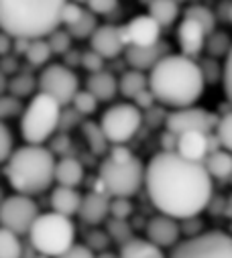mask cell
I'll list each match as a JSON object with an SVG mask.
<instances>
[{
	"instance_id": "6da1fadb",
	"label": "cell",
	"mask_w": 232,
	"mask_h": 258,
	"mask_svg": "<svg viewBox=\"0 0 232 258\" xmlns=\"http://www.w3.org/2000/svg\"><path fill=\"white\" fill-rule=\"evenodd\" d=\"M145 185L153 206L176 220H192L212 202V177L206 165L178 153H157L147 165Z\"/></svg>"
},
{
	"instance_id": "7a4b0ae2",
	"label": "cell",
	"mask_w": 232,
	"mask_h": 258,
	"mask_svg": "<svg viewBox=\"0 0 232 258\" xmlns=\"http://www.w3.org/2000/svg\"><path fill=\"white\" fill-rule=\"evenodd\" d=\"M149 84L159 104L176 110L192 108L206 88L200 63L182 53L167 55L149 74Z\"/></svg>"
},
{
	"instance_id": "3957f363",
	"label": "cell",
	"mask_w": 232,
	"mask_h": 258,
	"mask_svg": "<svg viewBox=\"0 0 232 258\" xmlns=\"http://www.w3.org/2000/svg\"><path fill=\"white\" fill-rule=\"evenodd\" d=\"M62 0H3L0 27L13 39H49L64 25Z\"/></svg>"
},
{
	"instance_id": "277c9868",
	"label": "cell",
	"mask_w": 232,
	"mask_h": 258,
	"mask_svg": "<svg viewBox=\"0 0 232 258\" xmlns=\"http://www.w3.org/2000/svg\"><path fill=\"white\" fill-rule=\"evenodd\" d=\"M55 155L47 147H21L5 163V175L19 196H37L55 181Z\"/></svg>"
},
{
	"instance_id": "5b68a950",
	"label": "cell",
	"mask_w": 232,
	"mask_h": 258,
	"mask_svg": "<svg viewBox=\"0 0 232 258\" xmlns=\"http://www.w3.org/2000/svg\"><path fill=\"white\" fill-rule=\"evenodd\" d=\"M31 246L47 258H60L76 246V228L70 218L60 214H41L29 232Z\"/></svg>"
},
{
	"instance_id": "8992f818",
	"label": "cell",
	"mask_w": 232,
	"mask_h": 258,
	"mask_svg": "<svg viewBox=\"0 0 232 258\" xmlns=\"http://www.w3.org/2000/svg\"><path fill=\"white\" fill-rule=\"evenodd\" d=\"M62 106L47 94H35L21 118V135L27 145L43 147L62 124Z\"/></svg>"
},
{
	"instance_id": "52a82bcc",
	"label": "cell",
	"mask_w": 232,
	"mask_h": 258,
	"mask_svg": "<svg viewBox=\"0 0 232 258\" xmlns=\"http://www.w3.org/2000/svg\"><path fill=\"white\" fill-rule=\"evenodd\" d=\"M145 173L147 169L143 167V163L133 157L129 161H114V159H104L100 165V181L106 187L108 196L114 198H133L135 193L141 189V185L145 183Z\"/></svg>"
},
{
	"instance_id": "ba28073f",
	"label": "cell",
	"mask_w": 232,
	"mask_h": 258,
	"mask_svg": "<svg viewBox=\"0 0 232 258\" xmlns=\"http://www.w3.org/2000/svg\"><path fill=\"white\" fill-rule=\"evenodd\" d=\"M169 258H232V236L226 232L190 236L171 250Z\"/></svg>"
},
{
	"instance_id": "9c48e42d",
	"label": "cell",
	"mask_w": 232,
	"mask_h": 258,
	"mask_svg": "<svg viewBox=\"0 0 232 258\" xmlns=\"http://www.w3.org/2000/svg\"><path fill=\"white\" fill-rule=\"evenodd\" d=\"M143 124V112L131 102H123V104H114L110 106L100 120V126L104 135L108 137L110 143L114 145H123L127 141H131Z\"/></svg>"
},
{
	"instance_id": "30bf717a",
	"label": "cell",
	"mask_w": 232,
	"mask_h": 258,
	"mask_svg": "<svg viewBox=\"0 0 232 258\" xmlns=\"http://www.w3.org/2000/svg\"><path fill=\"white\" fill-rule=\"evenodd\" d=\"M37 80H39V94H47L60 106L74 104L76 96L80 94L78 76L68 66H62V63L47 66Z\"/></svg>"
},
{
	"instance_id": "8fae6325",
	"label": "cell",
	"mask_w": 232,
	"mask_h": 258,
	"mask_svg": "<svg viewBox=\"0 0 232 258\" xmlns=\"http://www.w3.org/2000/svg\"><path fill=\"white\" fill-rule=\"evenodd\" d=\"M39 208L29 196H15L7 198L0 208V222H3V230H9L17 236L29 234L35 222L39 220Z\"/></svg>"
},
{
	"instance_id": "7c38bea8",
	"label": "cell",
	"mask_w": 232,
	"mask_h": 258,
	"mask_svg": "<svg viewBox=\"0 0 232 258\" xmlns=\"http://www.w3.org/2000/svg\"><path fill=\"white\" fill-rule=\"evenodd\" d=\"M220 118L212 114L206 108L192 106V108H182V110H173L165 118V128L176 137H182L186 133H204L212 135L218 128Z\"/></svg>"
},
{
	"instance_id": "4fadbf2b",
	"label": "cell",
	"mask_w": 232,
	"mask_h": 258,
	"mask_svg": "<svg viewBox=\"0 0 232 258\" xmlns=\"http://www.w3.org/2000/svg\"><path fill=\"white\" fill-rule=\"evenodd\" d=\"M90 47L104 59H114L121 53H127L129 39H127L125 25H110V23L100 25L94 37L90 39Z\"/></svg>"
},
{
	"instance_id": "5bb4252c",
	"label": "cell",
	"mask_w": 232,
	"mask_h": 258,
	"mask_svg": "<svg viewBox=\"0 0 232 258\" xmlns=\"http://www.w3.org/2000/svg\"><path fill=\"white\" fill-rule=\"evenodd\" d=\"M129 47H153L161 43V27L149 15H139L125 25Z\"/></svg>"
},
{
	"instance_id": "9a60e30c",
	"label": "cell",
	"mask_w": 232,
	"mask_h": 258,
	"mask_svg": "<svg viewBox=\"0 0 232 258\" xmlns=\"http://www.w3.org/2000/svg\"><path fill=\"white\" fill-rule=\"evenodd\" d=\"M147 240L153 242L155 246L163 248H176L180 244V234H182V226L178 224L176 218H169V216H155L149 220L147 224Z\"/></svg>"
},
{
	"instance_id": "2e32d148",
	"label": "cell",
	"mask_w": 232,
	"mask_h": 258,
	"mask_svg": "<svg viewBox=\"0 0 232 258\" xmlns=\"http://www.w3.org/2000/svg\"><path fill=\"white\" fill-rule=\"evenodd\" d=\"M167 55H171V47L169 43L161 41L153 47H129L125 53V59L131 66V70L145 74V72H153Z\"/></svg>"
},
{
	"instance_id": "e0dca14e",
	"label": "cell",
	"mask_w": 232,
	"mask_h": 258,
	"mask_svg": "<svg viewBox=\"0 0 232 258\" xmlns=\"http://www.w3.org/2000/svg\"><path fill=\"white\" fill-rule=\"evenodd\" d=\"M206 41H208V33L204 31L202 25H198L190 19H184L180 23L178 43H180L182 55H186L190 59H196L202 51H206Z\"/></svg>"
},
{
	"instance_id": "ac0fdd59",
	"label": "cell",
	"mask_w": 232,
	"mask_h": 258,
	"mask_svg": "<svg viewBox=\"0 0 232 258\" xmlns=\"http://www.w3.org/2000/svg\"><path fill=\"white\" fill-rule=\"evenodd\" d=\"M110 206H112V198L108 193H98V191H90L88 196L84 198L82 202V208H80V218L90 224V226H96L100 222H104L110 214Z\"/></svg>"
},
{
	"instance_id": "d6986e66",
	"label": "cell",
	"mask_w": 232,
	"mask_h": 258,
	"mask_svg": "<svg viewBox=\"0 0 232 258\" xmlns=\"http://www.w3.org/2000/svg\"><path fill=\"white\" fill-rule=\"evenodd\" d=\"M210 135L204 133H186L178 141V155H182L188 161L194 163H204L210 157Z\"/></svg>"
},
{
	"instance_id": "ffe728a7",
	"label": "cell",
	"mask_w": 232,
	"mask_h": 258,
	"mask_svg": "<svg viewBox=\"0 0 232 258\" xmlns=\"http://www.w3.org/2000/svg\"><path fill=\"white\" fill-rule=\"evenodd\" d=\"M51 208L55 214L60 216H74V214H80V208H82V202L84 198L80 196V193L72 187H60L57 185L53 191H51Z\"/></svg>"
},
{
	"instance_id": "44dd1931",
	"label": "cell",
	"mask_w": 232,
	"mask_h": 258,
	"mask_svg": "<svg viewBox=\"0 0 232 258\" xmlns=\"http://www.w3.org/2000/svg\"><path fill=\"white\" fill-rule=\"evenodd\" d=\"M86 90L90 94H94L98 98V102H110L114 100V96L119 94V80H116L110 72H100V74H94L88 78L86 82Z\"/></svg>"
},
{
	"instance_id": "7402d4cb",
	"label": "cell",
	"mask_w": 232,
	"mask_h": 258,
	"mask_svg": "<svg viewBox=\"0 0 232 258\" xmlns=\"http://www.w3.org/2000/svg\"><path fill=\"white\" fill-rule=\"evenodd\" d=\"M55 181L60 187H72L76 189L84 181V167L74 157H62L55 167Z\"/></svg>"
},
{
	"instance_id": "603a6c76",
	"label": "cell",
	"mask_w": 232,
	"mask_h": 258,
	"mask_svg": "<svg viewBox=\"0 0 232 258\" xmlns=\"http://www.w3.org/2000/svg\"><path fill=\"white\" fill-rule=\"evenodd\" d=\"M182 7L173 0H153V3H147V15L153 17L159 27H171L173 23L178 21Z\"/></svg>"
},
{
	"instance_id": "cb8c5ba5",
	"label": "cell",
	"mask_w": 232,
	"mask_h": 258,
	"mask_svg": "<svg viewBox=\"0 0 232 258\" xmlns=\"http://www.w3.org/2000/svg\"><path fill=\"white\" fill-rule=\"evenodd\" d=\"M208 173L212 179H218V181H230L232 179V153L228 151H218V153H212L206 161H204Z\"/></svg>"
},
{
	"instance_id": "d4e9b609",
	"label": "cell",
	"mask_w": 232,
	"mask_h": 258,
	"mask_svg": "<svg viewBox=\"0 0 232 258\" xmlns=\"http://www.w3.org/2000/svg\"><path fill=\"white\" fill-rule=\"evenodd\" d=\"M149 86H151L149 84V78L143 72H137V70H129V72H125L119 78V90L129 100H135L141 92L149 90Z\"/></svg>"
},
{
	"instance_id": "484cf974",
	"label": "cell",
	"mask_w": 232,
	"mask_h": 258,
	"mask_svg": "<svg viewBox=\"0 0 232 258\" xmlns=\"http://www.w3.org/2000/svg\"><path fill=\"white\" fill-rule=\"evenodd\" d=\"M121 258H165L163 250L149 242L147 238H133L127 246L121 248Z\"/></svg>"
},
{
	"instance_id": "4316f807",
	"label": "cell",
	"mask_w": 232,
	"mask_h": 258,
	"mask_svg": "<svg viewBox=\"0 0 232 258\" xmlns=\"http://www.w3.org/2000/svg\"><path fill=\"white\" fill-rule=\"evenodd\" d=\"M37 88H39V80H35V78H33L31 74H27V72H21V74L9 78V90H7V94L21 100V98L33 96V92H35Z\"/></svg>"
},
{
	"instance_id": "83f0119b",
	"label": "cell",
	"mask_w": 232,
	"mask_h": 258,
	"mask_svg": "<svg viewBox=\"0 0 232 258\" xmlns=\"http://www.w3.org/2000/svg\"><path fill=\"white\" fill-rule=\"evenodd\" d=\"M184 19H190L198 25L204 27V31L208 35H212L216 31V13L204 5H190L184 9Z\"/></svg>"
},
{
	"instance_id": "f1b7e54d",
	"label": "cell",
	"mask_w": 232,
	"mask_h": 258,
	"mask_svg": "<svg viewBox=\"0 0 232 258\" xmlns=\"http://www.w3.org/2000/svg\"><path fill=\"white\" fill-rule=\"evenodd\" d=\"M82 131H84V137H86V141H88V145H90V151L94 153V155H104V153H108V137L104 135V131H102V126L100 124H96V122H84L82 124Z\"/></svg>"
},
{
	"instance_id": "f546056e",
	"label": "cell",
	"mask_w": 232,
	"mask_h": 258,
	"mask_svg": "<svg viewBox=\"0 0 232 258\" xmlns=\"http://www.w3.org/2000/svg\"><path fill=\"white\" fill-rule=\"evenodd\" d=\"M51 55H53V51H51L47 39H41V41H31L25 59H27V63L31 68H43L45 70L47 61L51 59Z\"/></svg>"
},
{
	"instance_id": "4dcf8cb0",
	"label": "cell",
	"mask_w": 232,
	"mask_h": 258,
	"mask_svg": "<svg viewBox=\"0 0 232 258\" xmlns=\"http://www.w3.org/2000/svg\"><path fill=\"white\" fill-rule=\"evenodd\" d=\"M230 51H232V41H230L228 33H224V31H214L212 35H208V41H206V53H208L212 59L228 57Z\"/></svg>"
},
{
	"instance_id": "1f68e13d",
	"label": "cell",
	"mask_w": 232,
	"mask_h": 258,
	"mask_svg": "<svg viewBox=\"0 0 232 258\" xmlns=\"http://www.w3.org/2000/svg\"><path fill=\"white\" fill-rule=\"evenodd\" d=\"M98 17L86 7V13H84V17L76 23V25H72V27H68V31H70V35L74 37V39H92L94 37V33L98 31Z\"/></svg>"
},
{
	"instance_id": "d6a6232c",
	"label": "cell",
	"mask_w": 232,
	"mask_h": 258,
	"mask_svg": "<svg viewBox=\"0 0 232 258\" xmlns=\"http://www.w3.org/2000/svg\"><path fill=\"white\" fill-rule=\"evenodd\" d=\"M0 258H23V244L19 236L9 230L0 232Z\"/></svg>"
},
{
	"instance_id": "836d02e7",
	"label": "cell",
	"mask_w": 232,
	"mask_h": 258,
	"mask_svg": "<svg viewBox=\"0 0 232 258\" xmlns=\"http://www.w3.org/2000/svg\"><path fill=\"white\" fill-rule=\"evenodd\" d=\"M106 232L110 236V240L119 242L121 248L127 246L131 240H133V232H131V226L125 222V220H110L108 226H106Z\"/></svg>"
},
{
	"instance_id": "e575fe53",
	"label": "cell",
	"mask_w": 232,
	"mask_h": 258,
	"mask_svg": "<svg viewBox=\"0 0 232 258\" xmlns=\"http://www.w3.org/2000/svg\"><path fill=\"white\" fill-rule=\"evenodd\" d=\"M198 63H200V70H202V76H204L206 84L216 86V84L224 82V66H220L216 59L206 57V59H202Z\"/></svg>"
},
{
	"instance_id": "d590c367",
	"label": "cell",
	"mask_w": 232,
	"mask_h": 258,
	"mask_svg": "<svg viewBox=\"0 0 232 258\" xmlns=\"http://www.w3.org/2000/svg\"><path fill=\"white\" fill-rule=\"evenodd\" d=\"M72 35H70V31L68 29H57L49 39H47V43H49V47H51V51L55 53V55H68L70 53V47H72Z\"/></svg>"
},
{
	"instance_id": "8d00e7d4",
	"label": "cell",
	"mask_w": 232,
	"mask_h": 258,
	"mask_svg": "<svg viewBox=\"0 0 232 258\" xmlns=\"http://www.w3.org/2000/svg\"><path fill=\"white\" fill-rule=\"evenodd\" d=\"M98 108V98L94 94H90L88 90H80V94L76 96L74 100V110L80 114V116H88V114H94Z\"/></svg>"
},
{
	"instance_id": "74e56055",
	"label": "cell",
	"mask_w": 232,
	"mask_h": 258,
	"mask_svg": "<svg viewBox=\"0 0 232 258\" xmlns=\"http://www.w3.org/2000/svg\"><path fill=\"white\" fill-rule=\"evenodd\" d=\"M216 135L222 143V149L232 153V112L224 114L218 122V128H216Z\"/></svg>"
},
{
	"instance_id": "f35d334b",
	"label": "cell",
	"mask_w": 232,
	"mask_h": 258,
	"mask_svg": "<svg viewBox=\"0 0 232 258\" xmlns=\"http://www.w3.org/2000/svg\"><path fill=\"white\" fill-rule=\"evenodd\" d=\"M19 114H25V108H23L19 98H13L9 94H5L3 98H0V118L9 120V118H15Z\"/></svg>"
},
{
	"instance_id": "ab89813d",
	"label": "cell",
	"mask_w": 232,
	"mask_h": 258,
	"mask_svg": "<svg viewBox=\"0 0 232 258\" xmlns=\"http://www.w3.org/2000/svg\"><path fill=\"white\" fill-rule=\"evenodd\" d=\"M15 141L11 135L9 124H0V161L7 163L13 155H15Z\"/></svg>"
},
{
	"instance_id": "60d3db41",
	"label": "cell",
	"mask_w": 232,
	"mask_h": 258,
	"mask_svg": "<svg viewBox=\"0 0 232 258\" xmlns=\"http://www.w3.org/2000/svg\"><path fill=\"white\" fill-rule=\"evenodd\" d=\"M80 63H82V68H84L86 72H90V76L104 72V57H102V55H98V53H96V51H92V49H90V51H86V53H82Z\"/></svg>"
},
{
	"instance_id": "b9f144b4",
	"label": "cell",
	"mask_w": 232,
	"mask_h": 258,
	"mask_svg": "<svg viewBox=\"0 0 232 258\" xmlns=\"http://www.w3.org/2000/svg\"><path fill=\"white\" fill-rule=\"evenodd\" d=\"M133 214V204L127 200V198H114L112 200V206H110V216L112 220H125Z\"/></svg>"
},
{
	"instance_id": "7bdbcfd3",
	"label": "cell",
	"mask_w": 232,
	"mask_h": 258,
	"mask_svg": "<svg viewBox=\"0 0 232 258\" xmlns=\"http://www.w3.org/2000/svg\"><path fill=\"white\" fill-rule=\"evenodd\" d=\"M86 13V5H80V3H66L64 5V25L66 27H72L76 25Z\"/></svg>"
},
{
	"instance_id": "ee69618b",
	"label": "cell",
	"mask_w": 232,
	"mask_h": 258,
	"mask_svg": "<svg viewBox=\"0 0 232 258\" xmlns=\"http://www.w3.org/2000/svg\"><path fill=\"white\" fill-rule=\"evenodd\" d=\"M96 17H108L112 15L116 9H119V3L116 0H92V3H84Z\"/></svg>"
},
{
	"instance_id": "f6af8a7d",
	"label": "cell",
	"mask_w": 232,
	"mask_h": 258,
	"mask_svg": "<svg viewBox=\"0 0 232 258\" xmlns=\"http://www.w3.org/2000/svg\"><path fill=\"white\" fill-rule=\"evenodd\" d=\"M155 102H157V98H155V94L151 92V88L149 90H145V92H141L135 100H133V104L143 112V110H153V106H155Z\"/></svg>"
},
{
	"instance_id": "bcb514c9",
	"label": "cell",
	"mask_w": 232,
	"mask_h": 258,
	"mask_svg": "<svg viewBox=\"0 0 232 258\" xmlns=\"http://www.w3.org/2000/svg\"><path fill=\"white\" fill-rule=\"evenodd\" d=\"M222 86H224V94H226L228 102L232 104V51L224 61V82H222Z\"/></svg>"
},
{
	"instance_id": "7dc6e473",
	"label": "cell",
	"mask_w": 232,
	"mask_h": 258,
	"mask_svg": "<svg viewBox=\"0 0 232 258\" xmlns=\"http://www.w3.org/2000/svg\"><path fill=\"white\" fill-rule=\"evenodd\" d=\"M108 240H110V236H108V232H92L90 236H88V248L94 252V250H104L106 246H108Z\"/></svg>"
},
{
	"instance_id": "c3c4849f",
	"label": "cell",
	"mask_w": 232,
	"mask_h": 258,
	"mask_svg": "<svg viewBox=\"0 0 232 258\" xmlns=\"http://www.w3.org/2000/svg\"><path fill=\"white\" fill-rule=\"evenodd\" d=\"M60 258H96V254L88 248V246H82V244H76L74 248H70L66 254H62Z\"/></svg>"
},
{
	"instance_id": "681fc988",
	"label": "cell",
	"mask_w": 232,
	"mask_h": 258,
	"mask_svg": "<svg viewBox=\"0 0 232 258\" xmlns=\"http://www.w3.org/2000/svg\"><path fill=\"white\" fill-rule=\"evenodd\" d=\"M178 141H180V137H176L173 133H165V135H161V151L163 153H178Z\"/></svg>"
},
{
	"instance_id": "f907efd6",
	"label": "cell",
	"mask_w": 232,
	"mask_h": 258,
	"mask_svg": "<svg viewBox=\"0 0 232 258\" xmlns=\"http://www.w3.org/2000/svg\"><path fill=\"white\" fill-rule=\"evenodd\" d=\"M17 74H19V63H17V59H13L11 55L5 57V59H3V76L13 78V76H17Z\"/></svg>"
},
{
	"instance_id": "816d5d0a",
	"label": "cell",
	"mask_w": 232,
	"mask_h": 258,
	"mask_svg": "<svg viewBox=\"0 0 232 258\" xmlns=\"http://www.w3.org/2000/svg\"><path fill=\"white\" fill-rule=\"evenodd\" d=\"M11 51H15V39H13L11 35L3 33V35H0V55L9 57Z\"/></svg>"
},
{
	"instance_id": "f5cc1de1",
	"label": "cell",
	"mask_w": 232,
	"mask_h": 258,
	"mask_svg": "<svg viewBox=\"0 0 232 258\" xmlns=\"http://www.w3.org/2000/svg\"><path fill=\"white\" fill-rule=\"evenodd\" d=\"M218 17L232 25V3H222L218 7Z\"/></svg>"
},
{
	"instance_id": "db71d44e",
	"label": "cell",
	"mask_w": 232,
	"mask_h": 258,
	"mask_svg": "<svg viewBox=\"0 0 232 258\" xmlns=\"http://www.w3.org/2000/svg\"><path fill=\"white\" fill-rule=\"evenodd\" d=\"M64 147H66V149L70 147V139H68V137H60V139H55V143H53V147H51V153L55 155L57 151H62Z\"/></svg>"
},
{
	"instance_id": "11a10c76",
	"label": "cell",
	"mask_w": 232,
	"mask_h": 258,
	"mask_svg": "<svg viewBox=\"0 0 232 258\" xmlns=\"http://www.w3.org/2000/svg\"><path fill=\"white\" fill-rule=\"evenodd\" d=\"M224 216H228L232 220V196L226 200V206H224Z\"/></svg>"
},
{
	"instance_id": "9f6ffc18",
	"label": "cell",
	"mask_w": 232,
	"mask_h": 258,
	"mask_svg": "<svg viewBox=\"0 0 232 258\" xmlns=\"http://www.w3.org/2000/svg\"><path fill=\"white\" fill-rule=\"evenodd\" d=\"M96 258H121V256H114V254H110V252H100Z\"/></svg>"
},
{
	"instance_id": "6f0895ef",
	"label": "cell",
	"mask_w": 232,
	"mask_h": 258,
	"mask_svg": "<svg viewBox=\"0 0 232 258\" xmlns=\"http://www.w3.org/2000/svg\"><path fill=\"white\" fill-rule=\"evenodd\" d=\"M37 258H47V256H37Z\"/></svg>"
},
{
	"instance_id": "680465c9",
	"label": "cell",
	"mask_w": 232,
	"mask_h": 258,
	"mask_svg": "<svg viewBox=\"0 0 232 258\" xmlns=\"http://www.w3.org/2000/svg\"><path fill=\"white\" fill-rule=\"evenodd\" d=\"M230 236H232V228H230Z\"/></svg>"
},
{
	"instance_id": "91938a15",
	"label": "cell",
	"mask_w": 232,
	"mask_h": 258,
	"mask_svg": "<svg viewBox=\"0 0 232 258\" xmlns=\"http://www.w3.org/2000/svg\"><path fill=\"white\" fill-rule=\"evenodd\" d=\"M230 183H232V179H230Z\"/></svg>"
}]
</instances>
